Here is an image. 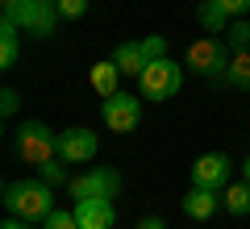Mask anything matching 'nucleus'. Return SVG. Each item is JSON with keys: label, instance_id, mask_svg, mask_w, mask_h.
Listing matches in <instances>:
<instances>
[{"label": "nucleus", "instance_id": "nucleus-1", "mask_svg": "<svg viewBox=\"0 0 250 229\" xmlns=\"http://www.w3.org/2000/svg\"><path fill=\"white\" fill-rule=\"evenodd\" d=\"M0 200H4V212L17 221H46L54 208V187L46 184L42 175L38 179H13V184H4V192H0Z\"/></svg>", "mask_w": 250, "mask_h": 229}, {"label": "nucleus", "instance_id": "nucleus-15", "mask_svg": "<svg viewBox=\"0 0 250 229\" xmlns=\"http://www.w3.org/2000/svg\"><path fill=\"white\" fill-rule=\"evenodd\" d=\"M229 21H233V17L221 9V4H217V0H200V4H196V25L205 29V34L221 38L225 29H229Z\"/></svg>", "mask_w": 250, "mask_h": 229}, {"label": "nucleus", "instance_id": "nucleus-12", "mask_svg": "<svg viewBox=\"0 0 250 229\" xmlns=\"http://www.w3.org/2000/svg\"><path fill=\"white\" fill-rule=\"evenodd\" d=\"M88 80H92V92H96L100 100H108L113 92H121V67H117L113 59H104V62H92Z\"/></svg>", "mask_w": 250, "mask_h": 229}, {"label": "nucleus", "instance_id": "nucleus-19", "mask_svg": "<svg viewBox=\"0 0 250 229\" xmlns=\"http://www.w3.org/2000/svg\"><path fill=\"white\" fill-rule=\"evenodd\" d=\"M67 167H71V163L62 159V154H54L50 163H42V167H38V175H42V179H46L50 187H62V184H71V175H67Z\"/></svg>", "mask_w": 250, "mask_h": 229}, {"label": "nucleus", "instance_id": "nucleus-26", "mask_svg": "<svg viewBox=\"0 0 250 229\" xmlns=\"http://www.w3.org/2000/svg\"><path fill=\"white\" fill-rule=\"evenodd\" d=\"M0 229H34V225H29V221H17V217H9V221H4Z\"/></svg>", "mask_w": 250, "mask_h": 229}, {"label": "nucleus", "instance_id": "nucleus-4", "mask_svg": "<svg viewBox=\"0 0 250 229\" xmlns=\"http://www.w3.org/2000/svg\"><path fill=\"white\" fill-rule=\"evenodd\" d=\"M4 17L17 21L21 34H34V38H50L54 25H59V4L54 0H17V4H9L4 9Z\"/></svg>", "mask_w": 250, "mask_h": 229}, {"label": "nucleus", "instance_id": "nucleus-28", "mask_svg": "<svg viewBox=\"0 0 250 229\" xmlns=\"http://www.w3.org/2000/svg\"><path fill=\"white\" fill-rule=\"evenodd\" d=\"M0 4H4V9H9V4H17V0H0Z\"/></svg>", "mask_w": 250, "mask_h": 229}, {"label": "nucleus", "instance_id": "nucleus-11", "mask_svg": "<svg viewBox=\"0 0 250 229\" xmlns=\"http://www.w3.org/2000/svg\"><path fill=\"white\" fill-rule=\"evenodd\" d=\"M221 208V192L217 187H188V196H184V217H192V221H208L213 212Z\"/></svg>", "mask_w": 250, "mask_h": 229}, {"label": "nucleus", "instance_id": "nucleus-21", "mask_svg": "<svg viewBox=\"0 0 250 229\" xmlns=\"http://www.w3.org/2000/svg\"><path fill=\"white\" fill-rule=\"evenodd\" d=\"M142 50H146V59H150V62H159V59H167V38H159V34H150V38H142Z\"/></svg>", "mask_w": 250, "mask_h": 229}, {"label": "nucleus", "instance_id": "nucleus-20", "mask_svg": "<svg viewBox=\"0 0 250 229\" xmlns=\"http://www.w3.org/2000/svg\"><path fill=\"white\" fill-rule=\"evenodd\" d=\"M42 229H80L75 208H50V217L42 221Z\"/></svg>", "mask_w": 250, "mask_h": 229}, {"label": "nucleus", "instance_id": "nucleus-2", "mask_svg": "<svg viewBox=\"0 0 250 229\" xmlns=\"http://www.w3.org/2000/svg\"><path fill=\"white\" fill-rule=\"evenodd\" d=\"M13 146H17V159H25L29 167H42V163H50L54 154H59V133L46 121H38V117H25V121L17 125Z\"/></svg>", "mask_w": 250, "mask_h": 229}, {"label": "nucleus", "instance_id": "nucleus-13", "mask_svg": "<svg viewBox=\"0 0 250 229\" xmlns=\"http://www.w3.org/2000/svg\"><path fill=\"white\" fill-rule=\"evenodd\" d=\"M21 54V25L9 17H0V71H13Z\"/></svg>", "mask_w": 250, "mask_h": 229}, {"label": "nucleus", "instance_id": "nucleus-6", "mask_svg": "<svg viewBox=\"0 0 250 229\" xmlns=\"http://www.w3.org/2000/svg\"><path fill=\"white\" fill-rule=\"evenodd\" d=\"M138 88H142L146 100H171L179 88H184V67L171 59H159L138 75Z\"/></svg>", "mask_w": 250, "mask_h": 229}, {"label": "nucleus", "instance_id": "nucleus-14", "mask_svg": "<svg viewBox=\"0 0 250 229\" xmlns=\"http://www.w3.org/2000/svg\"><path fill=\"white\" fill-rule=\"evenodd\" d=\"M113 62H117V67H121V75H134V80H138V75H142L146 67H150V59H146L142 42H121V46H117V50H113Z\"/></svg>", "mask_w": 250, "mask_h": 229}, {"label": "nucleus", "instance_id": "nucleus-22", "mask_svg": "<svg viewBox=\"0 0 250 229\" xmlns=\"http://www.w3.org/2000/svg\"><path fill=\"white\" fill-rule=\"evenodd\" d=\"M59 13L67 21H80L83 13H88V0H59Z\"/></svg>", "mask_w": 250, "mask_h": 229}, {"label": "nucleus", "instance_id": "nucleus-5", "mask_svg": "<svg viewBox=\"0 0 250 229\" xmlns=\"http://www.w3.org/2000/svg\"><path fill=\"white\" fill-rule=\"evenodd\" d=\"M121 187H125V179L117 167H92L83 175H75L67 184V192H71V200H117Z\"/></svg>", "mask_w": 250, "mask_h": 229}, {"label": "nucleus", "instance_id": "nucleus-24", "mask_svg": "<svg viewBox=\"0 0 250 229\" xmlns=\"http://www.w3.org/2000/svg\"><path fill=\"white\" fill-rule=\"evenodd\" d=\"M217 4H221V9L229 13L233 21H238V17H246V13H250V0H217Z\"/></svg>", "mask_w": 250, "mask_h": 229}, {"label": "nucleus", "instance_id": "nucleus-16", "mask_svg": "<svg viewBox=\"0 0 250 229\" xmlns=\"http://www.w3.org/2000/svg\"><path fill=\"white\" fill-rule=\"evenodd\" d=\"M221 208L229 212V217H250V184L242 179V184H229L221 192Z\"/></svg>", "mask_w": 250, "mask_h": 229}, {"label": "nucleus", "instance_id": "nucleus-29", "mask_svg": "<svg viewBox=\"0 0 250 229\" xmlns=\"http://www.w3.org/2000/svg\"><path fill=\"white\" fill-rule=\"evenodd\" d=\"M54 4H59V0H54Z\"/></svg>", "mask_w": 250, "mask_h": 229}, {"label": "nucleus", "instance_id": "nucleus-27", "mask_svg": "<svg viewBox=\"0 0 250 229\" xmlns=\"http://www.w3.org/2000/svg\"><path fill=\"white\" fill-rule=\"evenodd\" d=\"M242 179L250 184V154H246V163H242Z\"/></svg>", "mask_w": 250, "mask_h": 229}, {"label": "nucleus", "instance_id": "nucleus-3", "mask_svg": "<svg viewBox=\"0 0 250 229\" xmlns=\"http://www.w3.org/2000/svg\"><path fill=\"white\" fill-rule=\"evenodd\" d=\"M229 59H233V50L225 46V38L208 34V38H196V42L188 46L184 67H192V75H200V80H225Z\"/></svg>", "mask_w": 250, "mask_h": 229}, {"label": "nucleus", "instance_id": "nucleus-9", "mask_svg": "<svg viewBox=\"0 0 250 229\" xmlns=\"http://www.w3.org/2000/svg\"><path fill=\"white\" fill-rule=\"evenodd\" d=\"M229 154H221V150H213V154H200L196 163H192V184L196 187H217V192H225L229 187Z\"/></svg>", "mask_w": 250, "mask_h": 229}, {"label": "nucleus", "instance_id": "nucleus-7", "mask_svg": "<svg viewBox=\"0 0 250 229\" xmlns=\"http://www.w3.org/2000/svg\"><path fill=\"white\" fill-rule=\"evenodd\" d=\"M100 117L113 133H134L142 121V100L134 92H113L108 100H100Z\"/></svg>", "mask_w": 250, "mask_h": 229}, {"label": "nucleus", "instance_id": "nucleus-23", "mask_svg": "<svg viewBox=\"0 0 250 229\" xmlns=\"http://www.w3.org/2000/svg\"><path fill=\"white\" fill-rule=\"evenodd\" d=\"M17 108H21V96L13 88H4V92H0V113H4V117H17Z\"/></svg>", "mask_w": 250, "mask_h": 229}, {"label": "nucleus", "instance_id": "nucleus-25", "mask_svg": "<svg viewBox=\"0 0 250 229\" xmlns=\"http://www.w3.org/2000/svg\"><path fill=\"white\" fill-rule=\"evenodd\" d=\"M138 229H167V225H163V217H142Z\"/></svg>", "mask_w": 250, "mask_h": 229}, {"label": "nucleus", "instance_id": "nucleus-10", "mask_svg": "<svg viewBox=\"0 0 250 229\" xmlns=\"http://www.w3.org/2000/svg\"><path fill=\"white\" fill-rule=\"evenodd\" d=\"M75 221H80V229H113L117 208L113 200H75Z\"/></svg>", "mask_w": 250, "mask_h": 229}, {"label": "nucleus", "instance_id": "nucleus-17", "mask_svg": "<svg viewBox=\"0 0 250 229\" xmlns=\"http://www.w3.org/2000/svg\"><path fill=\"white\" fill-rule=\"evenodd\" d=\"M225 83H229V88H238V92H250V50H242V54H233V59H229Z\"/></svg>", "mask_w": 250, "mask_h": 229}, {"label": "nucleus", "instance_id": "nucleus-18", "mask_svg": "<svg viewBox=\"0 0 250 229\" xmlns=\"http://www.w3.org/2000/svg\"><path fill=\"white\" fill-rule=\"evenodd\" d=\"M225 46H229L233 54H242V50H250V21L246 17H238V21H229V29H225Z\"/></svg>", "mask_w": 250, "mask_h": 229}, {"label": "nucleus", "instance_id": "nucleus-8", "mask_svg": "<svg viewBox=\"0 0 250 229\" xmlns=\"http://www.w3.org/2000/svg\"><path fill=\"white\" fill-rule=\"evenodd\" d=\"M96 150H100V138L92 129H83V125H71V129L59 133V154L71 163V167L92 163V159H96Z\"/></svg>", "mask_w": 250, "mask_h": 229}]
</instances>
